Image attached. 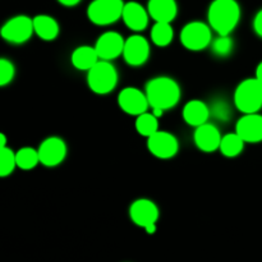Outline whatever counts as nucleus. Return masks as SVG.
Masks as SVG:
<instances>
[{
  "label": "nucleus",
  "instance_id": "nucleus-1",
  "mask_svg": "<svg viewBox=\"0 0 262 262\" xmlns=\"http://www.w3.org/2000/svg\"><path fill=\"white\" fill-rule=\"evenodd\" d=\"M145 94L148 104L152 109H160L163 112L176 106L181 100V87L169 77H156L150 79L146 84Z\"/></svg>",
  "mask_w": 262,
  "mask_h": 262
},
{
  "label": "nucleus",
  "instance_id": "nucleus-2",
  "mask_svg": "<svg viewBox=\"0 0 262 262\" xmlns=\"http://www.w3.org/2000/svg\"><path fill=\"white\" fill-rule=\"evenodd\" d=\"M207 19L219 36H229L241 19V8L237 0H214L207 10Z\"/></svg>",
  "mask_w": 262,
  "mask_h": 262
},
{
  "label": "nucleus",
  "instance_id": "nucleus-3",
  "mask_svg": "<svg viewBox=\"0 0 262 262\" xmlns=\"http://www.w3.org/2000/svg\"><path fill=\"white\" fill-rule=\"evenodd\" d=\"M235 106L243 114H255L262 107V83L257 78L241 82L234 92Z\"/></svg>",
  "mask_w": 262,
  "mask_h": 262
},
{
  "label": "nucleus",
  "instance_id": "nucleus-4",
  "mask_svg": "<svg viewBox=\"0 0 262 262\" xmlns=\"http://www.w3.org/2000/svg\"><path fill=\"white\" fill-rule=\"evenodd\" d=\"M87 83L92 92L106 95L115 89L118 83V72L112 63L100 60L87 74Z\"/></svg>",
  "mask_w": 262,
  "mask_h": 262
},
{
  "label": "nucleus",
  "instance_id": "nucleus-5",
  "mask_svg": "<svg viewBox=\"0 0 262 262\" xmlns=\"http://www.w3.org/2000/svg\"><path fill=\"white\" fill-rule=\"evenodd\" d=\"M123 0H94L87 8V17L94 25L109 26L122 18Z\"/></svg>",
  "mask_w": 262,
  "mask_h": 262
},
{
  "label": "nucleus",
  "instance_id": "nucleus-6",
  "mask_svg": "<svg viewBox=\"0 0 262 262\" xmlns=\"http://www.w3.org/2000/svg\"><path fill=\"white\" fill-rule=\"evenodd\" d=\"M211 40L212 33L210 26L200 20L187 23L181 31L182 45L191 51L204 50L211 43Z\"/></svg>",
  "mask_w": 262,
  "mask_h": 262
},
{
  "label": "nucleus",
  "instance_id": "nucleus-7",
  "mask_svg": "<svg viewBox=\"0 0 262 262\" xmlns=\"http://www.w3.org/2000/svg\"><path fill=\"white\" fill-rule=\"evenodd\" d=\"M35 32L33 19L27 15H15L4 23L0 35L5 41L12 43H23L28 41Z\"/></svg>",
  "mask_w": 262,
  "mask_h": 262
},
{
  "label": "nucleus",
  "instance_id": "nucleus-8",
  "mask_svg": "<svg viewBox=\"0 0 262 262\" xmlns=\"http://www.w3.org/2000/svg\"><path fill=\"white\" fill-rule=\"evenodd\" d=\"M118 104L124 113L129 115H137V117L147 113L148 106H150L145 92L135 87H127L120 91L118 96Z\"/></svg>",
  "mask_w": 262,
  "mask_h": 262
},
{
  "label": "nucleus",
  "instance_id": "nucleus-9",
  "mask_svg": "<svg viewBox=\"0 0 262 262\" xmlns=\"http://www.w3.org/2000/svg\"><path fill=\"white\" fill-rule=\"evenodd\" d=\"M147 147L154 156L159 159H170L177 155L179 150L178 140L171 133L158 130L155 135L148 137Z\"/></svg>",
  "mask_w": 262,
  "mask_h": 262
},
{
  "label": "nucleus",
  "instance_id": "nucleus-10",
  "mask_svg": "<svg viewBox=\"0 0 262 262\" xmlns=\"http://www.w3.org/2000/svg\"><path fill=\"white\" fill-rule=\"evenodd\" d=\"M125 63L132 67H140L147 61L150 56V43L143 36L133 35L125 40L123 50Z\"/></svg>",
  "mask_w": 262,
  "mask_h": 262
},
{
  "label": "nucleus",
  "instance_id": "nucleus-11",
  "mask_svg": "<svg viewBox=\"0 0 262 262\" xmlns=\"http://www.w3.org/2000/svg\"><path fill=\"white\" fill-rule=\"evenodd\" d=\"M124 43L125 40L120 33L109 31V32L102 33L97 38L96 45L94 48L96 49L97 55L101 60L109 61L122 55L123 50H124Z\"/></svg>",
  "mask_w": 262,
  "mask_h": 262
},
{
  "label": "nucleus",
  "instance_id": "nucleus-12",
  "mask_svg": "<svg viewBox=\"0 0 262 262\" xmlns=\"http://www.w3.org/2000/svg\"><path fill=\"white\" fill-rule=\"evenodd\" d=\"M129 216L136 225L146 229L150 225L156 224L159 219V209L151 200H136L129 207Z\"/></svg>",
  "mask_w": 262,
  "mask_h": 262
},
{
  "label": "nucleus",
  "instance_id": "nucleus-13",
  "mask_svg": "<svg viewBox=\"0 0 262 262\" xmlns=\"http://www.w3.org/2000/svg\"><path fill=\"white\" fill-rule=\"evenodd\" d=\"M40 163L45 166H56L66 159L67 146L61 138L49 137L38 147Z\"/></svg>",
  "mask_w": 262,
  "mask_h": 262
},
{
  "label": "nucleus",
  "instance_id": "nucleus-14",
  "mask_svg": "<svg viewBox=\"0 0 262 262\" xmlns=\"http://www.w3.org/2000/svg\"><path fill=\"white\" fill-rule=\"evenodd\" d=\"M235 133L245 142L256 143L262 141V115L245 114L235 125Z\"/></svg>",
  "mask_w": 262,
  "mask_h": 262
},
{
  "label": "nucleus",
  "instance_id": "nucleus-15",
  "mask_svg": "<svg viewBox=\"0 0 262 262\" xmlns=\"http://www.w3.org/2000/svg\"><path fill=\"white\" fill-rule=\"evenodd\" d=\"M193 140L197 147L201 151H204V152H214L215 150L220 148L223 137L220 135L219 129L214 124L206 123V124L196 128Z\"/></svg>",
  "mask_w": 262,
  "mask_h": 262
},
{
  "label": "nucleus",
  "instance_id": "nucleus-16",
  "mask_svg": "<svg viewBox=\"0 0 262 262\" xmlns=\"http://www.w3.org/2000/svg\"><path fill=\"white\" fill-rule=\"evenodd\" d=\"M148 12L137 2H129L124 4L123 9V20L129 30L140 32L148 25Z\"/></svg>",
  "mask_w": 262,
  "mask_h": 262
},
{
  "label": "nucleus",
  "instance_id": "nucleus-17",
  "mask_svg": "<svg viewBox=\"0 0 262 262\" xmlns=\"http://www.w3.org/2000/svg\"><path fill=\"white\" fill-rule=\"evenodd\" d=\"M147 12L155 22L171 23L178 14L176 0H148Z\"/></svg>",
  "mask_w": 262,
  "mask_h": 262
},
{
  "label": "nucleus",
  "instance_id": "nucleus-18",
  "mask_svg": "<svg viewBox=\"0 0 262 262\" xmlns=\"http://www.w3.org/2000/svg\"><path fill=\"white\" fill-rule=\"evenodd\" d=\"M210 114V107L201 100H191L183 107L184 120L192 127L199 128L206 124Z\"/></svg>",
  "mask_w": 262,
  "mask_h": 262
},
{
  "label": "nucleus",
  "instance_id": "nucleus-19",
  "mask_svg": "<svg viewBox=\"0 0 262 262\" xmlns=\"http://www.w3.org/2000/svg\"><path fill=\"white\" fill-rule=\"evenodd\" d=\"M99 55L96 53V49L92 46H79L72 53L71 61L74 68L79 71H90L99 63Z\"/></svg>",
  "mask_w": 262,
  "mask_h": 262
},
{
  "label": "nucleus",
  "instance_id": "nucleus-20",
  "mask_svg": "<svg viewBox=\"0 0 262 262\" xmlns=\"http://www.w3.org/2000/svg\"><path fill=\"white\" fill-rule=\"evenodd\" d=\"M33 19V30L40 38L45 41H53L59 35V25L53 17L46 14L36 15Z\"/></svg>",
  "mask_w": 262,
  "mask_h": 262
},
{
  "label": "nucleus",
  "instance_id": "nucleus-21",
  "mask_svg": "<svg viewBox=\"0 0 262 262\" xmlns=\"http://www.w3.org/2000/svg\"><path fill=\"white\" fill-rule=\"evenodd\" d=\"M174 30L170 23L156 22L151 28V40L156 46H168L173 41Z\"/></svg>",
  "mask_w": 262,
  "mask_h": 262
},
{
  "label": "nucleus",
  "instance_id": "nucleus-22",
  "mask_svg": "<svg viewBox=\"0 0 262 262\" xmlns=\"http://www.w3.org/2000/svg\"><path fill=\"white\" fill-rule=\"evenodd\" d=\"M245 147V141L237 133H228L223 137L220 143V151L227 158H235L239 155Z\"/></svg>",
  "mask_w": 262,
  "mask_h": 262
},
{
  "label": "nucleus",
  "instance_id": "nucleus-23",
  "mask_svg": "<svg viewBox=\"0 0 262 262\" xmlns=\"http://www.w3.org/2000/svg\"><path fill=\"white\" fill-rule=\"evenodd\" d=\"M136 129L141 136H145L147 138L151 137L159 130L158 118L151 113H145V114L140 115L136 119Z\"/></svg>",
  "mask_w": 262,
  "mask_h": 262
},
{
  "label": "nucleus",
  "instance_id": "nucleus-24",
  "mask_svg": "<svg viewBox=\"0 0 262 262\" xmlns=\"http://www.w3.org/2000/svg\"><path fill=\"white\" fill-rule=\"evenodd\" d=\"M15 159H17V166L23 170H31L40 163L38 151L31 147L20 148L18 152H15Z\"/></svg>",
  "mask_w": 262,
  "mask_h": 262
},
{
  "label": "nucleus",
  "instance_id": "nucleus-25",
  "mask_svg": "<svg viewBox=\"0 0 262 262\" xmlns=\"http://www.w3.org/2000/svg\"><path fill=\"white\" fill-rule=\"evenodd\" d=\"M17 166L15 154L9 147L0 148V177H8L13 173Z\"/></svg>",
  "mask_w": 262,
  "mask_h": 262
},
{
  "label": "nucleus",
  "instance_id": "nucleus-26",
  "mask_svg": "<svg viewBox=\"0 0 262 262\" xmlns=\"http://www.w3.org/2000/svg\"><path fill=\"white\" fill-rule=\"evenodd\" d=\"M212 50L219 56L229 55L233 50V40L229 36H219L212 42Z\"/></svg>",
  "mask_w": 262,
  "mask_h": 262
},
{
  "label": "nucleus",
  "instance_id": "nucleus-27",
  "mask_svg": "<svg viewBox=\"0 0 262 262\" xmlns=\"http://www.w3.org/2000/svg\"><path fill=\"white\" fill-rule=\"evenodd\" d=\"M14 66L8 59H0V86H7L14 78Z\"/></svg>",
  "mask_w": 262,
  "mask_h": 262
},
{
  "label": "nucleus",
  "instance_id": "nucleus-28",
  "mask_svg": "<svg viewBox=\"0 0 262 262\" xmlns=\"http://www.w3.org/2000/svg\"><path fill=\"white\" fill-rule=\"evenodd\" d=\"M210 113H212L214 117H216L220 120H228L230 118V114H232L229 106L224 101L215 102L211 109H210Z\"/></svg>",
  "mask_w": 262,
  "mask_h": 262
},
{
  "label": "nucleus",
  "instance_id": "nucleus-29",
  "mask_svg": "<svg viewBox=\"0 0 262 262\" xmlns=\"http://www.w3.org/2000/svg\"><path fill=\"white\" fill-rule=\"evenodd\" d=\"M253 30L260 37H262V9L256 14L255 19H253Z\"/></svg>",
  "mask_w": 262,
  "mask_h": 262
},
{
  "label": "nucleus",
  "instance_id": "nucleus-30",
  "mask_svg": "<svg viewBox=\"0 0 262 262\" xmlns=\"http://www.w3.org/2000/svg\"><path fill=\"white\" fill-rule=\"evenodd\" d=\"M59 3H60L61 5H64V7H74V5L78 4L81 0H58Z\"/></svg>",
  "mask_w": 262,
  "mask_h": 262
},
{
  "label": "nucleus",
  "instance_id": "nucleus-31",
  "mask_svg": "<svg viewBox=\"0 0 262 262\" xmlns=\"http://www.w3.org/2000/svg\"><path fill=\"white\" fill-rule=\"evenodd\" d=\"M256 78L262 83V61L258 64L257 68H256Z\"/></svg>",
  "mask_w": 262,
  "mask_h": 262
},
{
  "label": "nucleus",
  "instance_id": "nucleus-32",
  "mask_svg": "<svg viewBox=\"0 0 262 262\" xmlns=\"http://www.w3.org/2000/svg\"><path fill=\"white\" fill-rule=\"evenodd\" d=\"M7 147V137L4 133H0V148Z\"/></svg>",
  "mask_w": 262,
  "mask_h": 262
},
{
  "label": "nucleus",
  "instance_id": "nucleus-33",
  "mask_svg": "<svg viewBox=\"0 0 262 262\" xmlns=\"http://www.w3.org/2000/svg\"><path fill=\"white\" fill-rule=\"evenodd\" d=\"M146 232H147V234H154V233L156 232V224H154V225H150V227H147L146 228Z\"/></svg>",
  "mask_w": 262,
  "mask_h": 262
}]
</instances>
